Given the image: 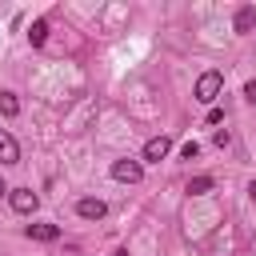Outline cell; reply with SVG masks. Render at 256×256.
I'll use <instances>...</instances> for the list:
<instances>
[{
    "mask_svg": "<svg viewBox=\"0 0 256 256\" xmlns=\"http://www.w3.org/2000/svg\"><path fill=\"white\" fill-rule=\"evenodd\" d=\"M248 196H252V200H256V180H252V184H248Z\"/></svg>",
    "mask_w": 256,
    "mask_h": 256,
    "instance_id": "14",
    "label": "cell"
},
{
    "mask_svg": "<svg viewBox=\"0 0 256 256\" xmlns=\"http://www.w3.org/2000/svg\"><path fill=\"white\" fill-rule=\"evenodd\" d=\"M168 152H172V140H168V136H152V140L144 144V160H148V164H160Z\"/></svg>",
    "mask_w": 256,
    "mask_h": 256,
    "instance_id": "4",
    "label": "cell"
},
{
    "mask_svg": "<svg viewBox=\"0 0 256 256\" xmlns=\"http://www.w3.org/2000/svg\"><path fill=\"white\" fill-rule=\"evenodd\" d=\"M144 176V164L140 160H116L112 164V180H120V184H136Z\"/></svg>",
    "mask_w": 256,
    "mask_h": 256,
    "instance_id": "2",
    "label": "cell"
},
{
    "mask_svg": "<svg viewBox=\"0 0 256 256\" xmlns=\"http://www.w3.org/2000/svg\"><path fill=\"white\" fill-rule=\"evenodd\" d=\"M220 88H224V76H220V72H204V76L196 80V100H200V104H216Z\"/></svg>",
    "mask_w": 256,
    "mask_h": 256,
    "instance_id": "1",
    "label": "cell"
},
{
    "mask_svg": "<svg viewBox=\"0 0 256 256\" xmlns=\"http://www.w3.org/2000/svg\"><path fill=\"white\" fill-rule=\"evenodd\" d=\"M252 28H256V8L244 4V8L236 12V32H252Z\"/></svg>",
    "mask_w": 256,
    "mask_h": 256,
    "instance_id": "8",
    "label": "cell"
},
{
    "mask_svg": "<svg viewBox=\"0 0 256 256\" xmlns=\"http://www.w3.org/2000/svg\"><path fill=\"white\" fill-rule=\"evenodd\" d=\"M180 156H184V160H196V156H200V144H196V140H188V144L180 148Z\"/></svg>",
    "mask_w": 256,
    "mask_h": 256,
    "instance_id": "12",
    "label": "cell"
},
{
    "mask_svg": "<svg viewBox=\"0 0 256 256\" xmlns=\"http://www.w3.org/2000/svg\"><path fill=\"white\" fill-rule=\"evenodd\" d=\"M8 200H12V208L20 212V216H28V212H36V192L32 188H8Z\"/></svg>",
    "mask_w": 256,
    "mask_h": 256,
    "instance_id": "3",
    "label": "cell"
},
{
    "mask_svg": "<svg viewBox=\"0 0 256 256\" xmlns=\"http://www.w3.org/2000/svg\"><path fill=\"white\" fill-rule=\"evenodd\" d=\"M44 40H48V20H32V28H28V44L40 48Z\"/></svg>",
    "mask_w": 256,
    "mask_h": 256,
    "instance_id": "9",
    "label": "cell"
},
{
    "mask_svg": "<svg viewBox=\"0 0 256 256\" xmlns=\"http://www.w3.org/2000/svg\"><path fill=\"white\" fill-rule=\"evenodd\" d=\"M212 184H216L212 176H192V180H188V192L200 196V192H212Z\"/></svg>",
    "mask_w": 256,
    "mask_h": 256,
    "instance_id": "11",
    "label": "cell"
},
{
    "mask_svg": "<svg viewBox=\"0 0 256 256\" xmlns=\"http://www.w3.org/2000/svg\"><path fill=\"white\" fill-rule=\"evenodd\" d=\"M104 212H108V204L100 196H84L76 204V216H84V220H104Z\"/></svg>",
    "mask_w": 256,
    "mask_h": 256,
    "instance_id": "5",
    "label": "cell"
},
{
    "mask_svg": "<svg viewBox=\"0 0 256 256\" xmlns=\"http://www.w3.org/2000/svg\"><path fill=\"white\" fill-rule=\"evenodd\" d=\"M0 196H8V184H4V176H0Z\"/></svg>",
    "mask_w": 256,
    "mask_h": 256,
    "instance_id": "15",
    "label": "cell"
},
{
    "mask_svg": "<svg viewBox=\"0 0 256 256\" xmlns=\"http://www.w3.org/2000/svg\"><path fill=\"white\" fill-rule=\"evenodd\" d=\"M24 236H28V240H40V244H52V240L60 236V224H28Z\"/></svg>",
    "mask_w": 256,
    "mask_h": 256,
    "instance_id": "6",
    "label": "cell"
},
{
    "mask_svg": "<svg viewBox=\"0 0 256 256\" xmlns=\"http://www.w3.org/2000/svg\"><path fill=\"white\" fill-rule=\"evenodd\" d=\"M0 164H20V144L8 132H0Z\"/></svg>",
    "mask_w": 256,
    "mask_h": 256,
    "instance_id": "7",
    "label": "cell"
},
{
    "mask_svg": "<svg viewBox=\"0 0 256 256\" xmlns=\"http://www.w3.org/2000/svg\"><path fill=\"white\" fill-rule=\"evenodd\" d=\"M112 256H128V248H116V252H112Z\"/></svg>",
    "mask_w": 256,
    "mask_h": 256,
    "instance_id": "16",
    "label": "cell"
},
{
    "mask_svg": "<svg viewBox=\"0 0 256 256\" xmlns=\"http://www.w3.org/2000/svg\"><path fill=\"white\" fill-rule=\"evenodd\" d=\"M244 100H248V104H256V80H248V84H244Z\"/></svg>",
    "mask_w": 256,
    "mask_h": 256,
    "instance_id": "13",
    "label": "cell"
},
{
    "mask_svg": "<svg viewBox=\"0 0 256 256\" xmlns=\"http://www.w3.org/2000/svg\"><path fill=\"white\" fill-rule=\"evenodd\" d=\"M0 116H20V100H16V92H0Z\"/></svg>",
    "mask_w": 256,
    "mask_h": 256,
    "instance_id": "10",
    "label": "cell"
}]
</instances>
